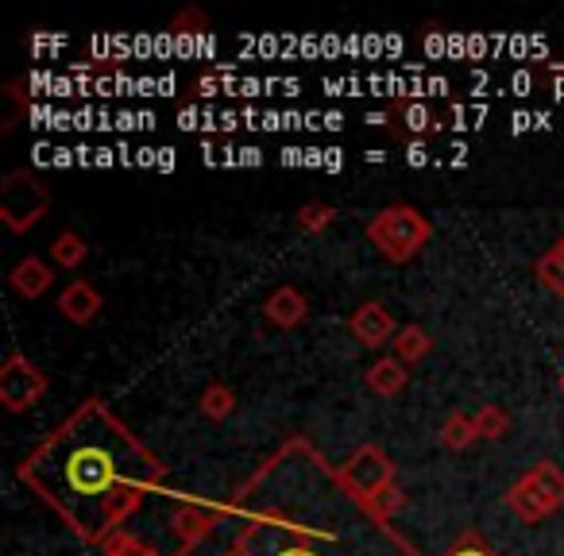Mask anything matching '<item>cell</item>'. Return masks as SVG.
Instances as JSON below:
<instances>
[{"label": "cell", "mask_w": 564, "mask_h": 556, "mask_svg": "<svg viewBox=\"0 0 564 556\" xmlns=\"http://www.w3.org/2000/svg\"><path fill=\"white\" fill-rule=\"evenodd\" d=\"M17 476L74 537L101 548L159 491L163 464L101 399H86L28 453Z\"/></svg>", "instance_id": "6da1fadb"}, {"label": "cell", "mask_w": 564, "mask_h": 556, "mask_svg": "<svg viewBox=\"0 0 564 556\" xmlns=\"http://www.w3.org/2000/svg\"><path fill=\"white\" fill-rule=\"evenodd\" d=\"M364 236L371 240V248L387 259V263H410L422 255V248L433 240V225L422 209L414 205H387L368 220Z\"/></svg>", "instance_id": "7a4b0ae2"}, {"label": "cell", "mask_w": 564, "mask_h": 556, "mask_svg": "<svg viewBox=\"0 0 564 556\" xmlns=\"http://www.w3.org/2000/svg\"><path fill=\"white\" fill-rule=\"evenodd\" d=\"M507 506L518 522L538 525L564 506V471L553 460H538L525 476H518L507 491Z\"/></svg>", "instance_id": "3957f363"}, {"label": "cell", "mask_w": 564, "mask_h": 556, "mask_svg": "<svg viewBox=\"0 0 564 556\" xmlns=\"http://www.w3.org/2000/svg\"><path fill=\"white\" fill-rule=\"evenodd\" d=\"M51 209V194L43 189V182L32 171H12L0 182V220L9 232H28L32 225H40Z\"/></svg>", "instance_id": "277c9868"}, {"label": "cell", "mask_w": 564, "mask_h": 556, "mask_svg": "<svg viewBox=\"0 0 564 556\" xmlns=\"http://www.w3.org/2000/svg\"><path fill=\"white\" fill-rule=\"evenodd\" d=\"M337 476H340V487L348 491V499H356L360 506H368L383 487L399 483V479H394V460L379 445H360L340 464Z\"/></svg>", "instance_id": "5b68a950"}, {"label": "cell", "mask_w": 564, "mask_h": 556, "mask_svg": "<svg viewBox=\"0 0 564 556\" xmlns=\"http://www.w3.org/2000/svg\"><path fill=\"white\" fill-rule=\"evenodd\" d=\"M47 375L40 371V363H32L24 352H9L0 363V402L9 414H24L35 402H43L47 394Z\"/></svg>", "instance_id": "8992f818"}, {"label": "cell", "mask_w": 564, "mask_h": 556, "mask_svg": "<svg viewBox=\"0 0 564 556\" xmlns=\"http://www.w3.org/2000/svg\"><path fill=\"white\" fill-rule=\"evenodd\" d=\"M225 525V506H205V502H182L171 514V533L178 541V553H194L205 537Z\"/></svg>", "instance_id": "52a82bcc"}, {"label": "cell", "mask_w": 564, "mask_h": 556, "mask_svg": "<svg viewBox=\"0 0 564 556\" xmlns=\"http://www.w3.org/2000/svg\"><path fill=\"white\" fill-rule=\"evenodd\" d=\"M348 332H352V340L360 348H387L394 337H399V325H394L391 309L383 306V302H364V306H356V314L348 317Z\"/></svg>", "instance_id": "ba28073f"}, {"label": "cell", "mask_w": 564, "mask_h": 556, "mask_svg": "<svg viewBox=\"0 0 564 556\" xmlns=\"http://www.w3.org/2000/svg\"><path fill=\"white\" fill-rule=\"evenodd\" d=\"M101 306H105L101 291H97L94 283H86V279H74V283H66L63 294H58V302H55L58 314H63L70 325H82V329L101 317Z\"/></svg>", "instance_id": "9c48e42d"}, {"label": "cell", "mask_w": 564, "mask_h": 556, "mask_svg": "<svg viewBox=\"0 0 564 556\" xmlns=\"http://www.w3.org/2000/svg\"><path fill=\"white\" fill-rule=\"evenodd\" d=\"M306 317H310V302H306V294H302L299 286H279V291L267 294L263 321L271 325V329L291 332V329H299Z\"/></svg>", "instance_id": "30bf717a"}, {"label": "cell", "mask_w": 564, "mask_h": 556, "mask_svg": "<svg viewBox=\"0 0 564 556\" xmlns=\"http://www.w3.org/2000/svg\"><path fill=\"white\" fill-rule=\"evenodd\" d=\"M51 283H55V266H51L47 259H40V255H24L9 271V286L28 302L43 298V294L51 291Z\"/></svg>", "instance_id": "8fae6325"}, {"label": "cell", "mask_w": 564, "mask_h": 556, "mask_svg": "<svg viewBox=\"0 0 564 556\" xmlns=\"http://www.w3.org/2000/svg\"><path fill=\"white\" fill-rule=\"evenodd\" d=\"M391 117H394V132L410 135V140H425V135L441 132L437 109H433V105H425V101H394Z\"/></svg>", "instance_id": "7c38bea8"}, {"label": "cell", "mask_w": 564, "mask_h": 556, "mask_svg": "<svg viewBox=\"0 0 564 556\" xmlns=\"http://www.w3.org/2000/svg\"><path fill=\"white\" fill-rule=\"evenodd\" d=\"M364 383H368V391L379 394V399H399V394L410 386V371L402 360L383 356V360H376L368 371H364Z\"/></svg>", "instance_id": "4fadbf2b"}, {"label": "cell", "mask_w": 564, "mask_h": 556, "mask_svg": "<svg viewBox=\"0 0 564 556\" xmlns=\"http://www.w3.org/2000/svg\"><path fill=\"white\" fill-rule=\"evenodd\" d=\"M430 352H433V337L422 329V325H402L399 337L391 340V356H394V360L406 363V368H414V363H422Z\"/></svg>", "instance_id": "5bb4252c"}, {"label": "cell", "mask_w": 564, "mask_h": 556, "mask_svg": "<svg viewBox=\"0 0 564 556\" xmlns=\"http://www.w3.org/2000/svg\"><path fill=\"white\" fill-rule=\"evenodd\" d=\"M437 440H441V448H448V453H464V448H471L479 440L476 417L464 414V410L448 414L445 422H441V429H437Z\"/></svg>", "instance_id": "9a60e30c"}, {"label": "cell", "mask_w": 564, "mask_h": 556, "mask_svg": "<svg viewBox=\"0 0 564 556\" xmlns=\"http://www.w3.org/2000/svg\"><path fill=\"white\" fill-rule=\"evenodd\" d=\"M533 274H538V283L545 286L549 294L564 298V236L533 263Z\"/></svg>", "instance_id": "2e32d148"}, {"label": "cell", "mask_w": 564, "mask_h": 556, "mask_svg": "<svg viewBox=\"0 0 564 556\" xmlns=\"http://www.w3.org/2000/svg\"><path fill=\"white\" fill-rule=\"evenodd\" d=\"M89 259V243L82 240L78 232H58L55 236V243H51V263L58 266V271H78L82 263Z\"/></svg>", "instance_id": "e0dca14e"}, {"label": "cell", "mask_w": 564, "mask_h": 556, "mask_svg": "<svg viewBox=\"0 0 564 556\" xmlns=\"http://www.w3.org/2000/svg\"><path fill=\"white\" fill-rule=\"evenodd\" d=\"M197 410H202V417H209V422H225L236 410V391L228 383H209L202 391V399H197Z\"/></svg>", "instance_id": "ac0fdd59"}, {"label": "cell", "mask_w": 564, "mask_h": 556, "mask_svg": "<svg viewBox=\"0 0 564 556\" xmlns=\"http://www.w3.org/2000/svg\"><path fill=\"white\" fill-rule=\"evenodd\" d=\"M476 429H479V440H502L510 433V414L502 406H495V402H487V406H479L476 414Z\"/></svg>", "instance_id": "d6986e66"}, {"label": "cell", "mask_w": 564, "mask_h": 556, "mask_svg": "<svg viewBox=\"0 0 564 556\" xmlns=\"http://www.w3.org/2000/svg\"><path fill=\"white\" fill-rule=\"evenodd\" d=\"M402 506H406V491H402L399 483H391V487H383V491L376 494V499L368 502V514L376 517V522H387L391 525L394 522V514H402Z\"/></svg>", "instance_id": "ffe728a7"}, {"label": "cell", "mask_w": 564, "mask_h": 556, "mask_svg": "<svg viewBox=\"0 0 564 556\" xmlns=\"http://www.w3.org/2000/svg\"><path fill=\"white\" fill-rule=\"evenodd\" d=\"M333 220H337V209H333V205H325V201H310V205H302V209H299V228L306 236L329 232Z\"/></svg>", "instance_id": "44dd1931"}, {"label": "cell", "mask_w": 564, "mask_h": 556, "mask_svg": "<svg viewBox=\"0 0 564 556\" xmlns=\"http://www.w3.org/2000/svg\"><path fill=\"white\" fill-rule=\"evenodd\" d=\"M101 556H163V553H159V548H151L148 541H140L135 533L120 530L101 545Z\"/></svg>", "instance_id": "7402d4cb"}, {"label": "cell", "mask_w": 564, "mask_h": 556, "mask_svg": "<svg viewBox=\"0 0 564 556\" xmlns=\"http://www.w3.org/2000/svg\"><path fill=\"white\" fill-rule=\"evenodd\" d=\"M441 556H499V553H495L479 533H464V537H456Z\"/></svg>", "instance_id": "603a6c76"}, {"label": "cell", "mask_w": 564, "mask_h": 556, "mask_svg": "<svg viewBox=\"0 0 564 556\" xmlns=\"http://www.w3.org/2000/svg\"><path fill=\"white\" fill-rule=\"evenodd\" d=\"M430 159H433L430 140H410V143H406V163H410V166H425Z\"/></svg>", "instance_id": "cb8c5ba5"}, {"label": "cell", "mask_w": 564, "mask_h": 556, "mask_svg": "<svg viewBox=\"0 0 564 556\" xmlns=\"http://www.w3.org/2000/svg\"><path fill=\"white\" fill-rule=\"evenodd\" d=\"M220 556H243V553H236V548H232V553H220Z\"/></svg>", "instance_id": "d4e9b609"}, {"label": "cell", "mask_w": 564, "mask_h": 556, "mask_svg": "<svg viewBox=\"0 0 564 556\" xmlns=\"http://www.w3.org/2000/svg\"><path fill=\"white\" fill-rule=\"evenodd\" d=\"M561 391H564V375H561Z\"/></svg>", "instance_id": "484cf974"}]
</instances>
